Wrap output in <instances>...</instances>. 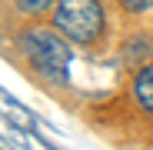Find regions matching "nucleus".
<instances>
[{
	"label": "nucleus",
	"instance_id": "5",
	"mask_svg": "<svg viewBox=\"0 0 153 150\" xmlns=\"http://www.w3.org/2000/svg\"><path fill=\"white\" fill-rule=\"evenodd\" d=\"M53 0H17V7L23 10V13H40V10H47Z\"/></svg>",
	"mask_w": 153,
	"mask_h": 150
},
{
	"label": "nucleus",
	"instance_id": "4",
	"mask_svg": "<svg viewBox=\"0 0 153 150\" xmlns=\"http://www.w3.org/2000/svg\"><path fill=\"white\" fill-rule=\"evenodd\" d=\"M4 104H7V120H10V123H17V127H20V130H27V134H37V120H33L27 110H23L10 93H4Z\"/></svg>",
	"mask_w": 153,
	"mask_h": 150
},
{
	"label": "nucleus",
	"instance_id": "3",
	"mask_svg": "<svg viewBox=\"0 0 153 150\" xmlns=\"http://www.w3.org/2000/svg\"><path fill=\"white\" fill-rule=\"evenodd\" d=\"M133 97H137V104H140L146 113H153V63L137 73V80H133Z\"/></svg>",
	"mask_w": 153,
	"mask_h": 150
},
{
	"label": "nucleus",
	"instance_id": "1",
	"mask_svg": "<svg viewBox=\"0 0 153 150\" xmlns=\"http://www.w3.org/2000/svg\"><path fill=\"white\" fill-rule=\"evenodd\" d=\"M20 54H27V60L43 73L47 80L53 84H67V73H70V47L50 30H27L20 37Z\"/></svg>",
	"mask_w": 153,
	"mask_h": 150
},
{
	"label": "nucleus",
	"instance_id": "2",
	"mask_svg": "<svg viewBox=\"0 0 153 150\" xmlns=\"http://www.w3.org/2000/svg\"><path fill=\"white\" fill-rule=\"evenodd\" d=\"M53 27L73 43H90L103 30V7L100 0H60L53 10Z\"/></svg>",
	"mask_w": 153,
	"mask_h": 150
},
{
	"label": "nucleus",
	"instance_id": "6",
	"mask_svg": "<svg viewBox=\"0 0 153 150\" xmlns=\"http://www.w3.org/2000/svg\"><path fill=\"white\" fill-rule=\"evenodd\" d=\"M120 4H123L126 10H133V13H143V10L153 7V0H120Z\"/></svg>",
	"mask_w": 153,
	"mask_h": 150
}]
</instances>
